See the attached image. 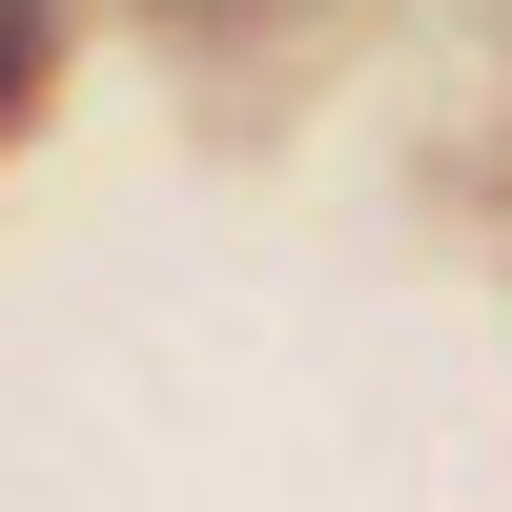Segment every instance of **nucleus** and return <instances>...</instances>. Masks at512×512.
Returning a JSON list of instances; mask_svg holds the SVG:
<instances>
[{
    "label": "nucleus",
    "mask_w": 512,
    "mask_h": 512,
    "mask_svg": "<svg viewBox=\"0 0 512 512\" xmlns=\"http://www.w3.org/2000/svg\"><path fill=\"white\" fill-rule=\"evenodd\" d=\"M41 41H62V0H0V123L41 103Z\"/></svg>",
    "instance_id": "f257e3e1"
},
{
    "label": "nucleus",
    "mask_w": 512,
    "mask_h": 512,
    "mask_svg": "<svg viewBox=\"0 0 512 512\" xmlns=\"http://www.w3.org/2000/svg\"><path fill=\"white\" fill-rule=\"evenodd\" d=\"M164 21H246V0H164Z\"/></svg>",
    "instance_id": "f03ea898"
}]
</instances>
